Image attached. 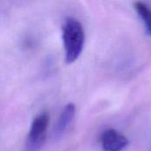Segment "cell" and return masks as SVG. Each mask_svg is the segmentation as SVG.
<instances>
[{"instance_id":"6da1fadb","label":"cell","mask_w":151,"mask_h":151,"mask_svg":"<svg viewBox=\"0 0 151 151\" xmlns=\"http://www.w3.org/2000/svg\"><path fill=\"white\" fill-rule=\"evenodd\" d=\"M63 42L66 63L75 62L80 57L85 42L84 29L79 20L73 18L65 20L63 26Z\"/></svg>"},{"instance_id":"7a4b0ae2","label":"cell","mask_w":151,"mask_h":151,"mask_svg":"<svg viewBox=\"0 0 151 151\" xmlns=\"http://www.w3.org/2000/svg\"><path fill=\"white\" fill-rule=\"evenodd\" d=\"M49 123L50 115L46 111L40 113L35 118L27 135V141L30 146L35 148L40 146L43 142L46 137Z\"/></svg>"},{"instance_id":"3957f363","label":"cell","mask_w":151,"mask_h":151,"mask_svg":"<svg viewBox=\"0 0 151 151\" xmlns=\"http://www.w3.org/2000/svg\"><path fill=\"white\" fill-rule=\"evenodd\" d=\"M101 143L104 151H121L128 144V140L114 129L105 130L101 136Z\"/></svg>"},{"instance_id":"277c9868","label":"cell","mask_w":151,"mask_h":151,"mask_svg":"<svg viewBox=\"0 0 151 151\" xmlns=\"http://www.w3.org/2000/svg\"><path fill=\"white\" fill-rule=\"evenodd\" d=\"M75 105L73 104H68L64 108L63 111L61 112L59 119L57 122L55 127V133L58 135L62 134L71 124L74 115H75Z\"/></svg>"},{"instance_id":"5b68a950","label":"cell","mask_w":151,"mask_h":151,"mask_svg":"<svg viewBox=\"0 0 151 151\" xmlns=\"http://www.w3.org/2000/svg\"><path fill=\"white\" fill-rule=\"evenodd\" d=\"M134 7L143 21L148 34L151 36V9L143 2L136 1L134 4Z\"/></svg>"}]
</instances>
